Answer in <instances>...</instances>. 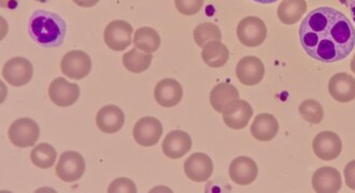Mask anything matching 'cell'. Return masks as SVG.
Masks as SVG:
<instances>
[{
    "mask_svg": "<svg viewBox=\"0 0 355 193\" xmlns=\"http://www.w3.org/2000/svg\"><path fill=\"white\" fill-rule=\"evenodd\" d=\"M29 31L38 44L46 48H58L65 39L67 24L58 13L38 10L29 19Z\"/></svg>",
    "mask_w": 355,
    "mask_h": 193,
    "instance_id": "7a4b0ae2",
    "label": "cell"
},
{
    "mask_svg": "<svg viewBox=\"0 0 355 193\" xmlns=\"http://www.w3.org/2000/svg\"><path fill=\"white\" fill-rule=\"evenodd\" d=\"M193 36H194V40L197 46H200V48L206 46L209 41H222L221 30L218 29L216 24H212V23H209V21L198 25L194 29Z\"/></svg>",
    "mask_w": 355,
    "mask_h": 193,
    "instance_id": "83f0119b",
    "label": "cell"
},
{
    "mask_svg": "<svg viewBox=\"0 0 355 193\" xmlns=\"http://www.w3.org/2000/svg\"><path fill=\"white\" fill-rule=\"evenodd\" d=\"M202 60L211 68H221L227 64L230 59V50L222 41H209L202 48Z\"/></svg>",
    "mask_w": 355,
    "mask_h": 193,
    "instance_id": "7402d4cb",
    "label": "cell"
},
{
    "mask_svg": "<svg viewBox=\"0 0 355 193\" xmlns=\"http://www.w3.org/2000/svg\"><path fill=\"white\" fill-rule=\"evenodd\" d=\"M56 158L58 153L55 148L48 143L39 144L31 153V163H34L35 167L42 169L53 167Z\"/></svg>",
    "mask_w": 355,
    "mask_h": 193,
    "instance_id": "4316f807",
    "label": "cell"
},
{
    "mask_svg": "<svg viewBox=\"0 0 355 193\" xmlns=\"http://www.w3.org/2000/svg\"><path fill=\"white\" fill-rule=\"evenodd\" d=\"M49 97L58 107H71L79 99V86L75 83H69L64 77H58L49 87Z\"/></svg>",
    "mask_w": 355,
    "mask_h": 193,
    "instance_id": "7c38bea8",
    "label": "cell"
},
{
    "mask_svg": "<svg viewBox=\"0 0 355 193\" xmlns=\"http://www.w3.org/2000/svg\"><path fill=\"white\" fill-rule=\"evenodd\" d=\"M239 91L232 84H218L210 93V103L216 112L222 113L224 107L231 101L239 99Z\"/></svg>",
    "mask_w": 355,
    "mask_h": 193,
    "instance_id": "cb8c5ba5",
    "label": "cell"
},
{
    "mask_svg": "<svg viewBox=\"0 0 355 193\" xmlns=\"http://www.w3.org/2000/svg\"><path fill=\"white\" fill-rule=\"evenodd\" d=\"M259 174V167L252 158H236L230 165V177L235 184L239 186H249L254 183Z\"/></svg>",
    "mask_w": 355,
    "mask_h": 193,
    "instance_id": "9a60e30c",
    "label": "cell"
},
{
    "mask_svg": "<svg viewBox=\"0 0 355 193\" xmlns=\"http://www.w3.org/2000/svg\"><path fill=\"white\" fill-rule=\"evenodd\" d=\"M236 75L245 86H255L265 77V66L262 60L255 56H245L240 59L236 67Z\"/></svg>",
    "mask_w": 355,
    "mask_h": 193,
    "instance_id": "4fadbf2b",
    "label": "cell"
},
{
    "mask_svg": "<svg viewBox=\"0 0 355 193\" xmlns=\"http://www.w3.org/2000/svg\"><path fill=\"white\" fill-rule=\"evenodd\" d=\"M313 153L323 161L337 159L343 151V142L338 134L333 131L320 132L312 143Z\"/></svg>",
    "mask_w": 355,
    "mask_h": 193,
    "instance_id": "8fae6325",
    "label": "cell"
},
{
    "mask_svg": "<svg viewBox=\"0 0 355 193\" xmlns=\"http://www.w3.org/2000/svg\"><path fill=\"white\" fill-rule=\"evenodd\" d=\"M279 132V122L274 115L268 113L257 115L251 126V134L257 141L270 142Z\"/></svg>",
    "mask_w": 355,
    "mask_h": 193,
    "instance_id": "44dd1931",
    "label": "cell"
},
{
    "mask_svg": "<svg viewBox=\"0 0 355 193\" xmlns=\"http://www.w3.org/2000/svg\"><path fill=\"white\" fill-rule=\"evenodd\" d=\"M136 143L144 147L156 145L163 136V125L154 117H144L138 120L132 130Z\"/></svg>",
    "mask_w": 355,
    "mask_h": 193,
    "instance_id": "ba28073f",
    "label": "cell"
},
{
    "mask_svg": "<svg viewBox=\"0 0 355 193\" xmlns=\"http://www.w3.org/2000/svg\"><path fill=\"white\" fill-rule=\"evenodd\" d=\"M134 44L138 50L152 54L161 46V37L155 29L141 27L135 33Z\"/></svg>",
    "mask_w": 355,
    "mask_h": 193,
    "instance_id": "d4e9b609",
    "label": "cell"
},
{
    "mask_svg": "<svg viewBox=\"0 0 355 193\" xmlns=\"http://www.w3.org/2000/svg\"><path fill=\"white\" fill-rule=\"evenodd\" d=\"M252 1L257 3H263V5H270V3H277L278 0H252Z\"/></svg>",
    "mask_w": 355,
    "mask_h": 193,
    "instance_id": "d590c367",
    "label": "cell"
},
{
    "mask_svg": "<svg viewBox=\"0 0 355 193\" xmlns=\"http://www.w3.org/2000/svg\"><path fill=\"white\" fill-rule=\"evenodd\" d=\"M33 74L34 68L27 58L13 57L3 66V79L15 87L26 85L33 79Z\"/></svg>",
    "mask_w": 355,
    "mask_h": 193,
    "instance_id": "9c48e42d",
    "label": "cell"
},
{
    "mask_svg": "<svg viewBox=\"0 0 355 193\" xmlns=\"http://www.w3.org/2000/svg\"><path fill=\"white\" fill-rule=\"evenodd\" d=\"M298 110H300L302 120L312 125L320 124L324 118L323 107H322L321 103L313 100V99H308V100L300 103Z\"/></svg>",
    "mask_w": 355,
    "mask_h": 193,
    "instance_id": "f1b7e54d",
    "label": "cell"
},
{
    "mask_svg": "<svg viewBox=\"0 0 355 193\" xmlns=\"http://www.w3.org/2000/svg\"><path fill=\"white\" fill-rule=\"evenodd\" d=\"M60 70L69 79L80 81L87 77L91 72V58L83 50H70L62 57Z\"/></svg>",
    "mask_w": 355,
    "mask_h": 193,
    "instance_id": "5b68a950",
    "label": "cell"
},
{
    "mask_svg": "<svg viewBox=\"0 0 355 193\" xmlns=\"http://www.w3.org/2000/svg\"><path fill=\"white\" fill-rule=\"evenodd\" d=\"M163 153L171 159H180L192 148V138L182 130L169 132L164 138Z\"/></svg>",
    "mask_w": 355,
    "mask_h": 193,
    "instance_id": "d6986e66",
    "label": "cell"
},
{
    "mask_svg": "<svg viewBox=\"0 0 355 193\" xmlns=\"http://www.w3.org/2000/svg\"><path fill=\"white\" fill-rule=\"evenodd\" d=\"M329 95L339 103H349L355 99V79L350 74L340 72L331 77Z\"/></svg>",
    "mask_w": 355,
    "mask_h": 193,
    "instance_id": "2e32d148",
    "label": "cell"
},
{
    "mask_svg": "<svg viewBox=\"0 0 355 193\" xmlns=\"http://www.w3.org/2000/svg\"><path fill=\"white\" fill-rule=\"evenodd\" d=\"M300 41L309 57L334 64L350 55L355 46V29L350 19L339 10L320 7L302 19Z\"/></svg>",
    "mask_w": 355,
    "mask_h": 193,
    "instance_id": "6da1fadb",
    "label": "cell"
},
{
    "mask_svg": "<svg viewBox=\"0 0 355 193\" xmlns=\"http://www.w3.org/2000/svg\"><path fill=\"white\" fill-rule=\"evenodd\" d=\"M9 140L13 145L19 148L34 146L40 136L38 124L31 118H19L9 128Z\"/></svg>",
    "mask_w": 355,
    "mask_h": 193,
    "instance_id": "277c9868",
    "label": "cell"
},
{
    "mask_svg": "<svg viewBox=\"0 0 355 193\" xmlns=\"http://www.w3.org/2000/svg\"><path fill=\"white\" fill-rule=\"evenodd\" d=\"M109 193H136L137 192V187L130 181V178L116 179L111 183L108 189Z\"/></svg>",
    "mask_w": 355,
    "mask_h": 193,
    "instance_id": "4dcf8cb0",
    "label": "cell"
},
{
    "mask_svg": "<svg viewBox=\"0 0 355 193\" xmlns=\"http://www.w3.org/2000/svg\"><path fill=\"white\" fill-rule=\"evenodd\" d=\"M76 5L82 8H91L96 6L99 0H72Z\"/></svg>",
    "mask_w": 355,
    "mask_h": 193,
    "instance_id": "d6a6232c",
    "label": "cell"
},
{
    "mask_svg": "<svg viewBox=\"0 0 355 193\" xmlns=\"http://www.w3.org/2000/svg\"><path fill=\"white\" fill-rule=\"evenodd\" d=\"M343 186L340 173L331 167H320L312 176V187L318 193L339 192Z\"/></svg>",
    "mask_w": 355,
    "mask_h": 193,
    "instance_id": "e0dca14e",
    "label": "cell"
},
{
    "mask_svg": "<svg viewBox=\"0 0 355 193\" xmlns=\"http://www.w3.org/2000/svg\"><path fill=\"white\" fill-rule=\"evenodd\" d=\"M19 6V0H1V7L5 9H15Z\"/></svg>",
    "mask_w": 355,
    "mask_h": 193,
    "instance_id": "836d02e7",
    "label": "cell"
},
{
    "mask_svg": "<svg viewBox=\"0 0 355 193\" xmlns=\"http://www.w3.org/2000/svg\"><path fill=\"white\" fill-rule=\"evenodd\" d=\"M85 172V158L77 151H65L56 165V174L66 183L79 181Z\"/></svg>",
    "mask_w": 355,
    "mask_h": 193,
    "instance_id": "52a82bcc",
    "label": "cell"
},
{
    "mask_svg": "<svg viewBox=\"0 0 355 193\" xmlns=\"http://www.w3.org/2000/svg\"><path fill=\"white\" fill-rule=\"evenodd\" d=\"M222 115L224 124L228 128L241 130L249 125L250 120L252 118L253 109L248 101L236 99L224 107Z\"/></svg>",
    "mask_w": 355,
    "mask_h": 193,
    "instance_id": "30bf717a",
    "label": "cell"
},
{
    "mask_svg": "<svg viewBox=\"0 0 355 193\" xmlns=\"http://www.w3.org/2000/svg\"><path fill=\"white\" fill-rule=\"evenodd\" d=\"M153 55L149 53H141L138 48H132L130 52L125 53L123 56L124 67L132 73H141L149 69L151 66Z\"/></svg>",
    "mask_w": 355,
    "mask_h": 193,
    "instance_id": "484cf974",
    "label": "cell"
},
{
    "mask_svg": "<svg viewBox=\"0 0 355 193\" xmlns=\"http://www.w3.org/2000/svg\"><path fill=\"white\" fill-rule=\"evenodd\" d=\"M349 8H350L351 17H352L353 21L355 23V0H350Z\"/></svg>",
    "mask_w": 355,
    "mask_h": 193,
    "instance_id": "e575fe53",
    "label": "cell"
},
{
    "mask_svg": "<svg viewBox=\"0 0 355 193\" xmlns=\"http://www.w3.org/2000/svg\"><path fill=\"white\" fill-rule=\"evenodd\" d=\"M306 11H307L306 0H282V3L279 5L277 15L284 24L294 25L302 19Z\"/></svg>",
    "mask_w": 355,
    "mask_h": 193,
    "instance_id": "603a6c76",
    "label": "cell"
},
{
    "mask_svg": "<svg viewBox=\"0 0 355 193\" xmlns=\"http://www.w3.org/2000/svg\"><path fill=\"white\" fill-rule=\"evenodd\" d=\"M214 163L211 158L204 153H195L187 158L184 163V173L195 183H204L214 173Z\"/></svg>",
    "mask_w": 355,
    "mask_h": 193,
    "instance_id": "5bb4252c",
    "label": "cell"
},
{
    "mask_svg": "<svg viewBox=\"0 0 355 193\" xmlns=\"http://www.w3.org/2000/svg\"><path fill=\"white\" fill-rule=\"evenodd\" d=\"M205 0H175V8L181 15L191 17L197 15L204 7Z\"/></svg>",
    "mask_w": 355,
    "mask_h": 193,
    "instance_id": "f546056e",
    "label": "cell"
},
{
    "mask_svg": "<svg viewBox=\"0 0 355 193\" xmlns=\"http://www.w3.org/2000/svg\"><path fill=\"white\" fill-rule=\"evenodd\" d=\"M237 37L240 43L248 48L261 46L267 37V26L257 17H248L240 21L237 26Z\"/></svg>",
    "mask_w": 355,
    "mask_h": 193,
    "instance_id": "3957f363",
    "label": "cell"
},
{
    "mask_svg": "<svg viewBox=\"0 0 355 193\" xmlns=\"http://www.w3.org/2000/svg\"><path fill=\"white\" fill-rule=\"evenodd\" d=\"M351 70H352L353 73L355 74V54L353 56L352 59H351L350 64Z\"/></svg>",
    "mask_w": 355,
    "mask_h": 193,
    "instance_id": "8d00e7d4",
    "label": "cell"
},
{
    "mask_svg": "<svg viewBox=\"0 0 355 193\" xmlns=\"http://www.w3.org/2000/svg\"><path fill=\"white\" fill-rule=\"evenodd\" d=\"M124 122V113L116 105H106L96 115L97 127L105 134H116L123 128Z\"/></svg>",
    "mask_w": 355,
    "mask_h": 193,
    "instance_id": "ffe728a7",
    "label": "cell"
},
{
    "mask_svg": "<svg viewBox=\"0 0 355 193\" xmlns=\"http://www.w3.org/2000/svg\"><path fill=\"white\" fill-rule=\"evenodd\" d=\"M182 97V86L173 79L162 80L154 89V98L163 107H175L181 102Z\"/></svg>",
    "mask_w": 355,
    "mask_h": 193,
    "instance_id": "ac0fdd59",
    "label": "cell"
},
{
    "mask_svg": "<svg viewBox=\"0 0 355 193\" xmlns=\"http://www.w3.org/2000/svg\"><path fill=\"white\" fill-rule=\"evenodd\" d=\"M35 1H38V3H46V1H49V0H35Z\"/></svg>",
    "mask_w": 355,
    "mask_h": 193,
    "instance_id": "74e56055",
    "label": "cell"
},
{
    "mask_svg": "<svg viewBox=\"0 0 355 193\" xmlns=\"http://www.w3.org/2000/svg\"><path fill=\"white\" fill-rule=\"evenodd\" d=\"M132 26L128 21H112L107 25L103 39L107 46L116 52H123L132 44Z\"/></svg>",
    "mask_w": 355,
    "mask_h": 193,
    "instance_id": "8992f818",
    "label": "cell"
},
{
    "mask_svg": "<svg viewBox=\"0 0 355 193\" xmlns=\"http://www.w3.org/2000/svg\"><path fill=\"white\" fill-rule=\"evenodd\" d=\"M347 186L355 191V160L349 163L343 171Z\"/></svg>",
    "mask_w": 355,
    "mask_h": 193,
    "instance_id": "1f68e13d",
    "label": "cell"
}]
</instances>
